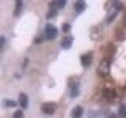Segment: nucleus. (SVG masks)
Returning <instances> with one entry per match:
<instances>
[{"label":"nucleus","instance_id":"14","mask_svg":"<svg viewBox=\"0 0 126 118\" xmlns=\"http://www.w3.org/2000/svg\"><path fill=\"white\" fill-rule=\"evenodd\" d=\"M100 113L95 110L90 109L88 112V118H100Z\"/></svg>","mask_w":126,"mask_h":118},{"label":"nucleus","instance_id":"15","mask_svg":"<svg viewBox=\"0 0 126 118\" xmlns=\"http://www.w3.org/2000/svg\"><path fill=\"white\" fill-rule=\"evenodd\" d=\"M113 7L116 10L119 11V10H121L123 9L124 5H123V3H122L121 2H120V1H114V2H113Z\"/></svg>","mask_w":126,"mask_h":118},{"label":"nucleus","instance_id":"9","mask_svg":"<svg viewBox=\"0 0 126 118\" xmlns=\"http://www.w3.org/2000/svg\"><path fill=\"white\" fill-rule=\"evenodd\" d=\"M80 84L78 82L73 83V85L71 86L70 90V96L72 98H77L80 94Z\"/></svg>","mask_w":126,"mask_h":118},{"label":"nucleus","instance_id":"1","mask_svg":"<svg viewBox=\"0 0 126 118\" xmlns=\"http://www.w3.org/2000/svg\"><path fill=\"white\" fill-rule=\"evenodd\" d=\"M110 72V63L108 59L104 58L100 62L99 66L98 68V73L101 76H106Z\"/></svg>","mask_w":126,"mask_h":118},{"label":"nucleus","instance_id":"23","mask_svg":"<svg viewBox=\"0 0 126 118\" xmlns=\"http://www.w3.org/2000/svg\"><path fill=\"white\" fill-rule=\"evenodd\" d=\"M41 42V39H35V43H40Z\"/></svg>","mask_w":126,"mask_h":118},{"label":"nucleus","instance_id":"21","mask_svg":"<svg viewBox=\"0 0 126 118\" xmlns=\"http://www.w3.org/2000/svg\"><path fill=\"white\" fill-rule=\"evenodd\" d=\"M116 15H117V13H115V14H113L112 16H110V17H109V19H108V23H110V22H112L113 21V19L116 17Z\"/></svg>","mask_w":126,"mask_h":118},{"label":"nucleus","instance_id":"13","mask_svg":"<svg viewBox=\"0 0 126 118\" xmlns=\"http://www.w3.org/2000/svg\"><path fill=\"white\" fill-rule=\"evenodd\" d=\"M118 115L121 118H126V105L121 104L118 108Z\"/></svg>","mask_w":126,"mask_h":118},{"label":"nucleus","instance_id":"8","mask_svg":"<svg viewBox=\"0 0 126 118\" xmlns=\"http://www.w3.org/2000/svg\"><path fill=\"white\" fill-rule=\"evenodd\" d=\"M19 103L23 109H27L29 105V98L25 93H21L19 94Z\"/></svg>","mask_w":126,"mask_h":118},{"label":"nucleus","instance_id":"10","mask_svg":"<svg viewBox=\"0 0 126 118\" xmlns=\"http://www.w3.org/2000/svg\"><path fill=\"white\" fill-rule=\"evenodd\" d=\"M85 8H86V3L84 1H82V0L76 2V3H75V5H74L75 11L79 14H81L82 12L85 10Z\"/></svg>","mask_w":126,"mask_h":118},{"label":"nucleus","instance_id":"12","mask_svg":"<svg viewBox=\"0 0 126 118\" xmlns=\"http://www.w3.org/2000/svg\"><path fill=\"white\" fill-rule=\"evenodd\" d=\"M22 9H23V1H21V0H17V1H16L15 7L14 10V15L19 16L20 14L21 13Z\"/></svg>","mask_w":126,"mask_h":118},{"label":"nucleus","instance_id":"11","mask_svg":"<svg viewBox=\"0 0 126 118\" xmlns=\"http://www.w3.org/2000/svg\"><path fill=\"white\" fill-rule=\"evenodd\" d=\"M66 5V1L65 0H58V1H54L50 3V7L54 8V9H63Z\"/></svg>","mask_w":126,"mask_h":118},{"label":"nucleus","instance_id":"7","mask_svg":"<svg viewBox=\"0 0 126 118\" xmlns=\"http://www.w3.org/2000/svg\"><path fill=\"white\" fill-rule=\"evenodd\" d=\"M84 114V109L80 105H77L72 109L71 117L72 118H81Z\"/></svg>","mask_w":126,"mask_h":118},{"label":"nucleus","instance_id":"16","mask_svg":"<svg viewBox=\"0 0 126 118\" xmlns=\"http://www.w3.org/2000/svg\"><path fill=\"white\" fill-rule=\"evenodd\" d=\"M57 14V10L54 9V8H50V10L48 11V13L47 14V19H50L54 17L55 15Z\"/></svg>","mask_w":126,"mask_h":118},{"label":"nucleus","instance_id":"6","mask_svg":"<svg viewBox=\"0 0 126 118\" xmlns=\"http://www.w3.org/2000/svg\"><path fill=\"white\" fill-rule=\"evenodd\" d=\"M73 38L71 36H65L62 39L61 42V46L65 50H69L71 48L73 45Z\"/></svg>","mask_w":126,"mask_h":118},{"label":"nucleus","instance_id":"18","mask_svg":"<svg viewBox=\"0 0 126 118\" xmlns=\"http://www.w3.org/2000/svg\"><path fill=\"white\" fill-rule=\"evenodd\" d=\"M5 105L7 107H16L17 102L13 100H5Z\"/></svg>","mask_w":126,"mask_h":118},{"label":"nucleus","instance_id":"24","mask_svg":"<svg viewBox=\"0 0 126 118\" xmlns=\"http://www.w3.org/2000/svg\"><path fill=\"white\" fill-rule=\"evenodd\" d=\"M125 89H126V86H125Z\"/></svg>","mask_w":126,"mask_h":118},{"label":"nucleus","instance_id":"17","mask_svg":"<svg viewBox=\"0 0 126 118\" xmlns=\"http://www.w3.org/2000/svg\"><path fill=\"white\" fill-rule=\"evenodd\" d=\"M24 117H25L24 113L21 109H17V111L14 112L13 114V118H24Z\"/></svg>","mask_w":126,"mask_h":118},{"label":"nucleus","instance_id":"19","mask_svg":"<svg viewBox=\"0 0 126 118\" xmlns=\"http://www.w3.org/2000/svg\"><path fill=\"white\" fill-rule=\"evenodd\" d=\"M70 29H71V26H70L69 24H68V23L63 24V25H62V31H63V32L67 33L70 30Z\"/></svg>","mask_w":126,"mask_h":118},{"label":"nucleus","instance_id":"20","mask_svg":"<svg viewBox=\"0 0 126 118\" xmlns=\"http://www.w3.org/2000/svg\"><path fill=\"white\" fill-rule=\"evenodd\" d=\"M6 42V39L4 36H0V50L2 49V47L3 46L4 43Z\"/></svg>","mask_w":126,"mask_h":118},{"label":"nucleus","instance_id":"22","mask_svg":"<svg viewBox=\"0 0 126 118\" xmlns=\"http://www.w3.org/2000/svg\"><path fill=\"white\" fill-rule=\"evenodd\" d=\"M107 118H117V115H116L115 113H113L110 114V115H109Z\"/></svg>","mask_w":126,"mask_h":118},{"label":"nucleus","instance_id":"3","mask_svg":"<svg viewBox=\"0 0 126 118\" xmlns=\"http://www.w3.org/2000/svg\"><path fill=\"white\" fill-rule=\"evenodd\" d=\"M58 29L55 26L47 24L45 27V35L46 38L49 40H52L57 37L58 35Z\"/></svg>","mask_w":126,"mask_h":118},{"label":"nucleus","instance_id":"5","mask_svg":"<svg viewBox=\"0 0 126 118\" xmlns=\"http://www.w3.org/2000/svg\"><path fill=\"white\" fill-rule=\"evenodd\" d=\"M93 61V56L92 53L85 54L84 55H82L80 57V62L81 65L84 67H88L92 63Z\"/></svg>","mask_w":126,"mask_h":118},{"label":"nucleus","instance_id":"2","mask_svg":"<svg viewBox=\"0 0 126 118\" xmlns=\"http://www.w3.org/2000/svg\"><path fill=\"white\" fill-rule=\"evenodd\" d=\"M57 107L55 102H44L41 105V110L47 115H53L56 111Z\"/></svg>","mask_w":126,"mask_h":118},{"label":"nucleus","instance_id":"4","mask_svg":"<svg viewBox=\"0 0 126 118\" xmlns=\"http://www.w3.org/2000/svg\"><path fill=\"white\" fill-rule=\"evenodd\" d=\"M102 95L105 98L108 100H113L114 98L117 97V92L115 90L113 89H110V88H103L102 90Z\"/></svg>","mask_w":126,"mask_h":118}]
</instances>
